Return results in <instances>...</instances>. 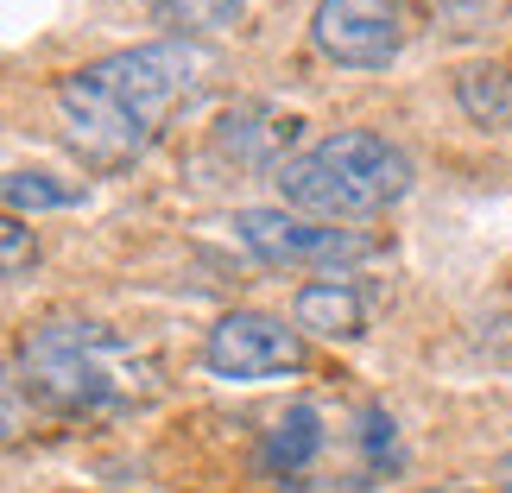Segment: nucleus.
Listing matches in <instances>:
<instances>
[{"label": "nucleus", "mask_w": 512, "mask_h": 493, "mask_svg": "<svg viewBox=\"0 0 512 493\" xmlns=\"http://www.w3.org/2000/svg\"><path fill=\"white\" fill-rule=\"evenodd\" d=\"M310 45L342 70H386L405 51V0H317Z\"/></svg>", "instance_id": "nucleus-6"}, {"label": "nucleus", "mask_w": 512, "mask_h": 493, "mask_svg": "<svg viewBox=\"0 0 512 493\" xmlns=\"http://www.w3.org/2000/svg\"><path fill=\"white\" fill-rule=\"evenodd\" d=\"M152 7L177 32H222V26H241L247 0H152Z\"/></svg>", "instance_id": "nucleus-11"}, {"label": "nucleus", "mask_w": 512, "mask_h": 493, "mask_svg": "<svg viewBox=\"0 0 512 493\" xmlns=\"http://www.w3.org/2000/svg\"><path fill=\"white\" fill-rule=\"evenodd\" d=\"M203 70H209V57L184 45V38L108 51L83 70L57 76V89H51L57 133L89 171H127L133 159L152 152L165 114L203 83Z\"/></svg>", "instance_id": "nucleus-1"}, {"label": "nucleus", "mask_w": 512, "mask_h": 493, "mask_svg": "<svg viewBox=\"0 0 512 493\" xmlns=\"http://www.w3.org/2000/svg\"><path fill=\"white\" fill-rule=\"evenodd\" d=\"M418 493H468V487H418Z\"/></svg>", "instance_id": "nucleus-15"}, {"label": "nucleus", "mask_w": 512, "mask_h": 493, "mask_svg": "<svg viewBox=\"0 0 512 493\" xmlns=\"http://www.w3.org/2000/svg\"><path fill=\"white\" fill-rule=\"evenodd\" d=\"M291 323L323 342H361L367 335V298L354 279H310L291 304Z\"/></svg>", "instance_id": "nucleus-8"}, {"label": "nucleus", "mask_w": 512, "mask_h": 493, "mask_svg": "<svg viewBox=\"0 0 512 493\" xmlns=\"http://www.w3.org/2000/svg\"><path fill=\"white\" fill-rule=\"evenodd\" d=\"M203 361L215 380H285L310 361V348L298 323L266 317V310H228L203 335Z\"/></svg>", "instance_id": "nucleus-5"}, {"label": "nucleus", "mask_w": 512, "mask_h": 493, "mask_svg": "<svg viewBox=\"0 0 512 493\" xmlns=\"http://www.w3.org/2000/svg\"><path fill=\"white\" fill-rule=\"evenodd\" d=\"M0 241H7V279H26V266L38 260V241H32V228L19 222V215H7V228H0Z\"/></svg>", "instance_id": "nucleus-13"}, {"label": "nucleus", "mask_w": 512, "mask_h": 493, "mask_svg": "<svg viewBox=\"0 0 512 493\" xmlns=\"http://www.w3.org/2000/svg\"><path fill=\"white\" fill-rule=\"evenodd\" d=\"M234 234H241V247H247L260 266L329 272V279H336L342 266L380 260V241H373V234L317 222V215H298V209H285V203H279V209H241V215H234Z\"/></svg>", "instance_id": "nucleus-4"}, {"label": "nucleus", "mask_w": 512, "mask_h": 493, "mask_svg": "<svg viewBox=\"0 0 512 493\" xmlns=\"http://www.w3.org/2000/svg\"><path fill=\"white\" fill-rule=\"evenodd\" d=\"M323 449H329L323 411L298 399V405H285L279 418H272L266 443H260V475L266 481H304V475H317Z\"/></svg>", "instance_id": "nucleus-7"}, {"label": "nucleus", "mask_w": 512, "mask_h": 493, "mask_svg": "<svg viewBox=\"0 0 512 493\" xmlns=\"http://www.w3.org/2000/svg\"><path fill=\"white\" fill-rule=\"evenodd\" d=\"M494 481H500V493H512V456H500V468H494Z\"/></svg>", "instance_id": "nucleus-14"}, {"label": "nucleus", "mask_w": 512, "mask_h": 493, "mask_svg": "<svg viewBox=\"0 0 512 493\" xmlns=\"http://www.w3.org/2000/svg\"><path fill=\"white\" fill-rule=\"evenodd\" d=\"M272 177H279L285 209L317 215V222H361V215H380L411 190V159L386 133L342 127L291 152Z\"/></svg>", "instance_id": "nucleus-3"}, {"label": "nucleus", "mask_w": 512, "mask_h": 493, "mask_svg": "<svg viewBox=\"0 0 512 493\" xmlns=\"http://www.w3.org/2000/svg\"><path fill=\"white\" fill-rule=\"evenodd\" d=\"M0 196H7V215H19L26 222V209H70L83 203V184H51V171H7V184H0Z\"/></svg>", "instance_id": "nucleus-10"}, {"label": "nucleus", "mask_w": 512, "mask_h": 493, "mask_svg": "<svg viewBox=\"0 0 512 493\" xmlns=\"http://www.w3.org/2000/svg\"><path fill=\"white\" fill-rule=\"evenodd\" d=\"M456 102L475 127L487 133H512V64L494 57V64H468L456 76Z\"/></svg>", "instance_id": "nucleus-9"}, {"label": "nucleus", "mask_w": 512, "mask_h": 493, "mask_svg": "<svg viewBox=\"0 0 512 493\" xmlns=\"http://www.w3.org/2000/svg\"><path fill=\"white\" fill-rule=\"evenodd\" d=\"M19 367H26L38 399H51L57 411H133L159 392L152 348L89 317H51L26 329Z\"/></svg>", "instance_id": "nucleus-2"}, {"label": "nucleus", "mask_w": 512, "mask_h": 493, "mask_svg": "<svg viewBox=\"0 0 512 493\" xmlns=\"http://www.w3.org/2000/svg\"><path fill=\"white\" fill-rule=\"evenodd\" d=\"M399 456H392V418L386 411H367L361 418V468L367 475H380V468H392Z\"/></svg>", "instance_id": "nucleus-12"}]
</instances>
